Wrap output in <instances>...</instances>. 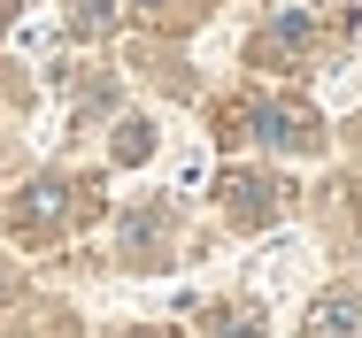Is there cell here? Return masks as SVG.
Masks as SVG:
<instances>
[{
    "label": "cell",
    "mask_w": 362,
    "mask_h": 338,
    "mask_svg": "<svg viewBox=\"0 0 362 338\" xmlns=\"http://www.w3.org/2000/svg\"><path fill=\"white\" fill-rule=\"evenodd\" d=\"M216 338H262V323L239 315V308H216Z\"/></svg>",
    "instance_id": "obj_7"
},
{
    "label": "cell",
    "mask_w": 362,
    "mask_h": 338,
    "mask_svg": "<svg viewBox=\"0 0 362 338\" xmlns=\"http://www.w3.org/2000/svg\"><path fill=\"white\" fill-rule=\"evenodd\" d=\"M231 138H262V146L308 154V146H316V116L293 108V100H239V108H231Z\"/></svg>",
    "instance_id": "obj_1"
},
{
    "label": "cell",
    "mask_w": 362,
    "mask_h": 338,
    "mask_svg": "<svg viewBox=\"0 0 362 338\" xmlns=\"http://www.w3.org/2000/svg\"><path fill=\"white\" fill-rule=\"evenodd\" d=\"M223 207H231L239 223H270V215H278V185L255 177V169H231V177H223Z\"/></svg>",
    "instance_id": "obj_2"
},
{
    "label": "cell",
    "mask_w": 362,
    "mask_h": 338,
    "mask_svg": "<svg viewBox=\"0 0 362 338\" xmlns=\"http://www.w3.org/2000/svg\"><path fill=\"white\" fill-rule=\"evenodd\" d=\"M347 331H355V292H324V300H316L308 338H347Z\"/></svg>",
    "instance_id": "obj_5"
},
{
    "label": "cell",
    "mask_w": 362,
    "mask_h": 338,
    "mask_svg": "<svg viewBox=\"0 0 362 338\" xmlns=\"http://www.w3.org/2000/svg\"><path fill=\"white\" fill-rule=\"evenodd\" d=\"M8 8H16V0H0V23H8Z\"/></svg>",
    "instance_id": "obj_11"
},
{
    "label": "cell",
    "mask_w": 362,
    "mask_h": 338,
    "mask_svg": "<svg viewBox=\"0 0 362 338\" xmlns=\"http://www.w3.org/2000/svg\"><path fill=\"white\" fill-rule=\"evenodd\" d=\"M116 154H124V162H139V154H146V123H124V146H116Z\"/></svg>",
    "instance_id": "obj_8"
},
{
    "label": "cell",
    "mask_w": 362,
    "mask_h": 338,
    "mask_svg": "<svg viewBox=\"0 0 362 338\" xmlns=\"http://www.w3.org/2000/svg\"><path fill=\"white\" fill-rule=\"evenodd\" d=\"M70 8H77V16H70L77 31H108V23H116V8H108V0H70Z\"/></svg>",
    "instance_id": "obj_6"
},
{
    "label": "cell",
    "mask_w": 362,
    "mask_h": 338,
    "mask_svg": "<svg viewBox=\"0 0 362 338\" xmlns=\"http://www.w3.org/2000/svg\"><path fill=\"white\" fill-rule=\"evenodd\" d=\"M70 193L77 185H54V177H47V185H31V200H23V215H16V223H23V231H54V223H70Z\"/></svg>",
    "instance_id": "obj_4"
},
{
    "label": "cell",
    "mask_w": 362,
    "mask_h": 338,
    "mask_svg": "<svg viewBox=\"0 0 362 338\" xmlns=\"http://www.w3.org/2000/svg\"><path fill=\"white\" fill-rule=\"evenodd\" d=\"M300 47H308V16L293 8V16H278V23H270L247 54H255V69H270V62H286V54H300Z\"/></svg>",
    "instance_id": "obj_3"
},
{
    "label": "cell",
    "mask_w": 362,
    "mask_h": 338,
    "mask_svg": "<svg viewBox=\"0 0 362 338\" xmlns=\"http://www.w3.org/2000/svg\"><path fill=\"white\" fill-rule=\"evenodd\" d=\"M146 16H170V8H177V16H193V8H201V0H139Z\"/></svg>",
    "instance_id": "obj_9"
},
{
    "label": "cell",
    "mask_w": 362,
    "mask_h": 338,
    "mask_svg": "<svg viewBox=\"0 0 362 338\" xmlns=\"http://www.w3.org/2000/svg\"><path fill=\"white\" fill-rule=\"evenodd\" d=\"M132 338H177V331H132Z\"/></svg>",
    "instance_id": "obj_10"
}]
</instances>
